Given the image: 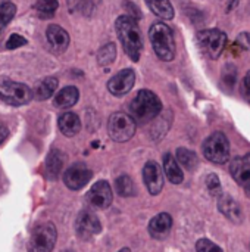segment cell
I'll use <instances>...</instances> for the list:
<instances>
[{
  "instance_id": "cell-1",
  "label": "cell",
  "mask_w": 250,
  "mask_h": 252,
  "mask_svg": "<svg viewBox=\"0 0 250 252\" xmlns=\"http://www.w3.org/2000/svg\"><path fill=\"white\" fill-rule=\"evenodd\" d=\"M115 28L125 53L131 61L137 62L143 52V38L137 21L130 15H122L116 19Z\"/></svg>"
},
{
  "instance_id": "cell-2",
  "label": "cell",
  "mask_w": 250,
  "mask_h": 252,
  "mask_svg": "<svg viewBox=\"0 0 250 252\" xmlns=\"http://www.w3.org/2000/svg\"><path fill=\"white\" fill-rule=\"evenodd\" d=\"M162 109L161 99L150 90H140L130 103L131 117L136 123L146 124L155 120Z\"/></svg>"
},
{
  "instance_id": "cell-3",
  "label": "cell",
  "mask_w": 250,
  "mask_h": 252,
  "mask_svg": "<svg viewBox=\"0 0 250 252\" xmlns=\"http://www.w3.org/2000/svg\"><path fill=\"white\" fill-rule=\"evenodd\" d=\"M149 38L156 56L161 61L171 62L175 58V40L168 24L155 22L149 30Z\"/></svg>"
},
{
  "instance_id": "cell-4",
  "label": "cell",
  "mask_w": 250,
  "mask_h": 252,
  "mask_svg": "<svg viewBox=\"0 0 250 252\" xmlns=\"http://www.w3.org/2000/svg\"><path fill=\"white\" fill-rule=\"evenodd\" d=\"M108 133L115 142H128L136 133V120L125 112H113L108 121Z\"/></svg>"
},
{
  "instance_id": "cell-5",
  "label": "cell",
  "mask_w": 250,
  "mask_h": 252,
  "mask_svg": "<svg viewBox=\"0 0 250 252\" xmlns=\"http://www.w3.org/2000/svg\"><path fill=\"white\" fill-rule=\"evenodd\" d=\"M57 232L55 224L52 223H41L35 226L31 232L28 252H52L56 244Z\"/></svg>"
},
{
  "instance_id": "cell-6",
  "label": "cell",
  "mask_w": 250,
  "mask_h": 252,
  "mask_svg": "<svg viewBox=\"0 0 250 252\" xmlns=\"http://www.w3.org/2000/svg\"><path fill=\"white\" fill-rule=\"evenodd\" d=\"M203 155L214 164H225L230 159V142L221 131L211 134L203 142Z\"/></svg>"
},
{
  "instance_id": "cell-7",
  "label": "cell",
  "mask_w": 250,
  "mask_h": 252,
  "mask_svg": "<svg viewBox=\"0 0 250 252\" xmlns=\"http://www.w3.org/2000/svg\"><path fill=\"white\" fill-rule=\"evenodd\" d=\"M0 99L7 105L21 106L32 99V92L27 84L0 78Z\"/></svg>"
},
{
  "instance_id": "cell-8",
  "label": "cell",
  "mask_w": 250,
  "mask_h": 252,
  "mask_svg": "<svg viewBox=\"0 0 250 252\" xmlns=\"http://www.w3.org/2000/svg\"><path fill=\"white\" fill-rule=\"evenodd\" d=\"M197 46L200 47L202 53L209 59H217L222 50L225 49L227 35L220 30H203L196 35Z\"/></svg>"
},
{
  "instance_id": "cell-9",
  "label": "cell",
  "mask_w": 250,
  "mask_h": 252,
  "mask_svg": "<svg viewBox=\"0 0 250 252\" xmlns=\"http://www.w3.org/2000/svg\"><path fill=\"white\" fill-rule=\"evenodd\" d=\"M75 230L81 239H90L102 232V224L93 211H81L75 220Z\"/></svg>"
},
{
  "instance_id": "cell-10",
  "label": "cell",
  "mask_w": 250,
  "mask_h": 252,
  "mask_svg": "<svg viewBox=\"0 0 250 252\" xmlns=\"http://www.w3.org/2000/svg\"><path fill=\"white\" fill-rule=\"evenodd\" d=\"M113 195H112V189L109 186L108 182L100 180L97 183H94L91 186V189L87 193V202L97 210H105L109 208L112 204Z\"/></svg>"
},
{
  "instance_id": "cell-11",
  "label": "cell",
  "mask_w": 250,
  "mask_h": 252,
  "mask_svg": "<svg viewBox=\"0 0 250 252\" xmlns=\"http://www.w3.org/2000/svg\"><path fill=\"white\" fill-rule=\"evenodd\" d=\"M91 177L93 173L90 168H87L84 164H74L65 171L63 182L71 190H80L91 180Z\"/></svg>"
},
{
  "instance_id": "cell-12",
  "label": "cell",
  "mask_w": 250,
  "mask_h": 252,
  "mask_svg": "<svg viewBox=\"0 0 250 252\" xmlns=\"http://www.w3.org/2000/svg\"><path fill=\"white\" fill-rule=\"evenodd\" d=\"M136 81V74L133 69H122L108 81V90L113 96H124L131 92Z\"/></svg>"
},
{
  "instance_id": "cell-13",
  "label": "cell",
  "mask_w": 250,
  "mask_h": 252,
  "mask_svg": "<svg viewBox=\"0 0 250 252\" xmlns=\"http://www.w3.org/2000/svg\"><path fill=\"white\" fill-rule=\"evenodd\" d=\"M143 180L150 195H159L164 189V176L161 167L155 161L146 162L143 168Z\"/></svg>"
},
{
  "instance_id": "cell-14",
  "label": "cell",
  "mask_w": 250,
  "mask_h": 252,
  "mask_svg": "<svg viewBox=\"0 0 250 252\" xmlns=\"http://www.w3.org/2000/svg\"><path fill=\"white\" fill-rule=\"evenodd\" d=\"M46 37H47V41H49L50 47L56 53L65 52L68 49V46H69V34L62 27H59L56 24L47 27Z\"/></svg>"
},
{
  "instance_id": "cell-15",
  "label": "cell",
  "mask_w": 250,
  "mask_h": 252,
  "mask_svg": "<svg viewBox=\"0 0 250 252\" xmlns=\"http://www.w3.org/2000/svg\"><path fill=\"white\" fill-rule=\"evenodd\" d=\"M218 210L221 211L222 216H225L233 223H242L243 220V213L240 205L227 193H222L218 198Z\"/></svg>"
},
{
  "instance_id": "cell-16",
  "label": "cell",
  "mask_w": 250,
  "mask_h": 252,
  "mask_svg": "<svg viewBox=\"0 0 250 252\" xmlns=\"http://www.w3.org/2000/svg\"><path fill=\"white\" fill-rule=\"evenodd\" d=\"M230 173L233 179L242 186L250 182V154L234 158L230 165Z\"/></svg>"
},
{
  "instance_id": "cell-17",
  "label": "cell",
  "mask_w": 250,
  "mask_h": 252,
  "mask_svg": "<svg viewBox=\"0 0 250 252\" xmlns=\"http://www.w3.org/2000/svg\"><path fill=\"white\" fill-rule=\"evenodd\" d=\"M171 227H172V217L167 213H161L150 220L149 233L156 239H162L168 235Z\"/></svg>"
},
{
  "instance_id": "cell-18",
  "label": "cell",
  "mask_w": 250,
  "mask_h": 252,
  "mask_svg": "<svg viewBox=\"0 0 250 252\" xmlns=\"http://www.w3.org/2000/svg\"><path fill=\"white\" fill-rule=\"evenodd\" d=\"M57 126H59V130L63 136L66 137H72L75 134L80 133L81 130V121L78 118L77 114L74 112H65L59 117V121H57Z\"/></svg>"
},
{
  "instance_id": "cell-19",
  "label": "cell",
  "mask_w": 250,
  "mask_h": 252,
  "mask_svg": "<svg viewBox=\"0 0 250 252\" xmlns=\"http://www.w3.org/2000/svg\"><path fill=\"white\" fill-rule=\"evenodd\" d=\"M78 97H80L78 89L74 87V86H68V87H63V89L55 96L53 103H55L56 108L66 109V108L74 106V105L78 102Z\"/></svg>"
},
{
  "instance_id": "cell-20",
  "label": "cell",
  "mask_w": 250,
  "mask_h": 252,
  "mask_svg": "<svg viewBox=\"0 0 250 252\" xmlns=\"http://www.w3.org/2000/svg\"><path fill=\"white\" fill-rule=\"evenodd\" d=\"M164 171H165V176L167 179L172 183V185H180L183 183L184 180V174L178 165V161L171 155V154H167L164 157Z\"/></svg>"
},
{
  "instance_id": "cell-21",
  "label": "cell",
  "mask_w": 250,
  "mask_h": 252,
  "mask_svg": "<svg viewBox=\"0 0 250 252\" xmlns=\"http://www.w3.org/2000/svg\"><path fill=\"white\" fill-rule=\"evenodd\" d=\"M63 162H65V157L60 151L57 149H53L50 151V154L47 155V159H46V170H47V174L52 177V179H56L62 168H63Z\"/></svg>"
},
{
  "instance_id": "cell-22",
  "label": "cell",
  "mask_w": 250,
  "mask_h": 252,
  "mask_svg": "<svg viewBox=\"0 0 250 252\" xmlns=\"http://www.w3.org/2000/svg\"><path fill=\"white\" fill-rule=\"evenodd\" d=\"M149 9L162 19H171L174 16V7L169 0H146Z\"/></svg>"
},
{
  "instance_id": "cell-23",
  "label": "cell",
  "mask_w": 250,
  "mask_h": 252,
  "mask_svg": "<svg viewBox=\"0 0 250 252\" xmlns=\"http://www.w3.org/2000/svg\"><path fill=\"white\" fill-rule=\"evenodd\" d=\"M66 3L71 13H80L88 16L94 12L97 0H66Z\"/></svg>"
},
{
  "instance_id": "cell-24",
  "label": "cell",
  "mask_w": 250,
  "mask_h": 252,
  "mask_svg": "<svg viewBox=\"0 0 250 252\" xmlns=\"http://www.w3.org/2000/svg\"><path fill=\"white\" fill-rule=\"evenodd\" d=\"M57 89V80L55 77H47L44 78L35 89V99L38 100H46L49 99Z\"/></svg>"
},
{
  "instance_id": "cell-25",
  "label": "cell",
  "mask_w": 250,
  "mask_h": 252,
  "mask_svg": "<svg viewBox=\"0 0 250 252\" xmlns=\"http://www.w3.org/2000/svg\"><path fill=\"white\" fill-rule=\"evenodd\" d=\"M115 188H116V192L124 196V198H128V196H134L137 193V189H136V185L133 182L131 177L128 176H121L116 179L115 182Z\"/></svg>"
},
{
  "instance_id": "cell-26",
  "label": "cell",
  "mask_w": 250,
  "mask_h": 252,
  "mask_svg": "<svg viewBox=\"0 0 250 252\" xmlns=\"http://www.w3.org/2000/svg\"><path fill=\"white\" fill-rule=\"evenodd\" d=\"M59 7V1L57 0H38L34 4V9L37 12V15L40 18H52L56 12V9Z\"/></svg>"
},
{
  "instance_id": "cell-27",
  "label": "cell",
  "mask_w": 250,
  "mask_h": 252,
  "mask_svg": "<svg viewBox=\"0 0 250 252\" xmlns=\"http://www.w3.org/2000/svg\"><path fill=\"white\" fill-rule=\"evenodd\" d=\"M115 58H116V47H115L113 43L105 44L97 52V62H99L100 66H108V65L113 63Z\"/></svg>"
},
{
  "instance_id": "cell-28",
  "label": "cell",
  "mask_w": 250,
  "mask_h": 252,
  "mask_svg": "<svg viewBox=\"0 0 250 252\" xmlns=\"http://www.w3.org/2000/svg\"><path fill=\"white\" fill-rule=\"evenodd\" d=\"M177 159L181 165H184L187 170H194L197 165V155L193 151H189L186 148H180L177 151Z\"/></svg>"
},
{
  "instance_id": "cell-29",
  "label": "cell",
  "mask_w": 250,
  "mask_h": 252,
  "mask_svg": "<svg viewBox=\"0 0 250 252\" xmlns=\"http://www.w3.org/2000/svg\"><path fill=\"white\" fill-rule=\"evenodd\" d=\"M15 12H16V6L13 3H10V1L4 3L0 7V32L12 21V18L15 16Z\"/></svg>"
},
{
  "instance_id": "cell-30",
  "label": "cell",
  "mask_w": 250,
  "mask_h": 252,
  "mask_svg": "<svg viewBox=\"0 0 250 252\" xmlns=\"http://www.w3.org/2000/svg\"><path fill=\"white\" fill-rule=\"evenodd\" d=\"M222 83H224V86H225L228 90H231V89L236 86V83H237V68H236L234 65H227V66L224 68V72H222Z\"/></svg>"
},
{
  "instance_id": "cell-31",
  "label": "cell",
  "mask_w": 250,
  "mask_h": 252,
  "mask_svg": "<svg viewBox=\"0 0 250 252\" xmlns=\"http://www.w3.org/2000/svg\"><path fill=\"white\" fill-rule=\"evenodd\" d=\"M206 186H208V190L211 192L212 196H217L220 198L224 192L221 189V183H220V179L217 174H209L208 179H206Z\"/></svg>"
},
{
  "instance_id": "cell-32",
  "label": "cell",
  "mask_w": 250,
  "mask_h": 252,
  "mask_svg": "<svg viewBox=\"0 0 250 252\" xmlns=\"http://www.w3.org/2000/svg\"><path fill=\"white\" fill-rule=\"evenodd\" d=\"M196 251L197 252H224L217 244L211 242L209 239H199L196 244Z\"/></svg>"
},
{
  "instance_id": "cell-33",
  "label": "cell",
  "mask_w": 250,
  "mask_h": 252,
  "mask_svg": "<svg viewBox=\"0 0 250 252\" xmlns=\"http://www.w3.org/2000/svg\"><path fill=\"white\" fill-rule=\"evenodd\" d=\"M24 44H27V40L22 35H19V34H10V37L6 41V47L10 49V50L18 49V47H21Z\"/></svg>"
},
{
  "instance_id": "cell-34",
  "label": "cell",
  "mask_w": 250,
  "mask_h": 252,
  "mask_svg": "<svg viewBox=\"0 0 250 252\" xmlns=\"http://www.w3.org/2000/svg\"><path fill=\"white\" fill-rule=\"evenodd\" d=\"M242 93H243L246 97H250V71L245 75V78H243V83H242Z\"/></svg>"
},
{
  "instance_id": "cell-35",
  "label": "cell",
  "mask_w": 250,
  "mask_h": 252,
  "mask_svg": "<svg viewBox=\"0 0 250 252\" xmlns=\"http://www.w3.org/2000/svg\"><path fill=\"white\" fill-rule=\"evenodd\" d=\"M239 43L243 46V49H250V34H248V32L240 34V37H239Z\"/></svg>"
},
{
  "instance_id": "cell-36",
  "label": "cell",
  "mask_w": 250,
  "mask_h": 252,
  "mask_svg": "<svg viewBox=\"0 0 250 252\" xmlns=\"http://www.w3.org/2000/svg\"><path fill=\"white\" fill-rule=\"evenodd\" d=\"M7 137V127L0 121V143Z\"/></svg>"
},
{
  "instance_id": "cell-37",
  "label": "cell",
  "mask_w": 250,
  "mask_h": 252,
  "mask_svg": "<svg viewBox=\"0 0 250 252\" xmlns=\"http://www.w3.org/2000/svg\"><path fill=\"white\" fill-rule=\"evenodd\" d=\"M245 192H246V195L250 198V182H248V183L245 185Z\"/></svg>"
},
{
  "instance_id": "cell-38",
  "label": "cell",
  "mask_w": 250,
  "mask_h": 252,
  "mask_svg": "<svg viewBox=\"0 0 250 252\" xmlns=\"http://www.w3.org/2000/svg\"><path fill=\"white\" fill-rule=\"evenodd\" d=\"M7 1H9V0H0V7H1V6H3L4 3H7Z\"/></svg>"
},
{
  "instance_id": "cell-39",
  "label": "cell",
  "mask_w": 250,
  "mask_h": 252,
  "mask_svg": "<svg viewBox=\"0 0 250 252\" xmlns=\"http://www.w3.org/2000/svg\"><path fill=\"white\" fill-rule=\"evenodd\" d=\"M118 252H128V250L125 248V250H121V251H118Z\"/></svg>"
}]
</instances>
